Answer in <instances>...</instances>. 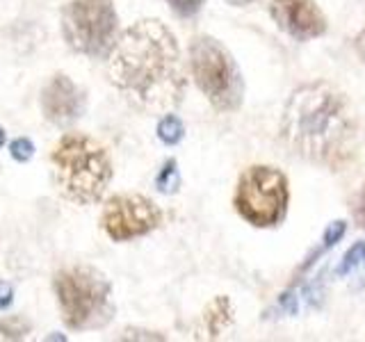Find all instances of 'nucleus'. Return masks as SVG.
<instances>
[{"label":"nucleus","instance_id":"nucleus-1","mask_svg":"<svg viewBox=\"0 0 365 342\" xmlns=\"http://www.w3.org/2000/svg\"><path fill=\"white\" fill-rule=\"evenodd\" d=\"M110 83L135 110L169 112L185 94V68L176 37L160 21H140L110 48Z\"/></svg>","mask_w":365,"mask_h":342},{"label":"nucleus","instance_id":"nucleus-2","mask_svg":"<svg viewBox=\"0 0 365 342\" xmlns=\"http://www.w3.org/2000/svg\"><path fill=\"white\" fill-rule=\"evenodd\" d=\"M281 135L302 158L342 167L357 153L359 128L347 101L329 85L299 87L283 110Z\"/></svg>","mask_w":365,"mask_h":342},{"label":"nucleus","instance_id":"nucleus-3","mask_svg":"<svg viewBox=\"0 0 365 342\" xmlns=\"http://www.w3.org/2000/svg\"><path fill=\"white\" fill-rule=\"evenodd\" d=\"M51 162L57 190L80 205L99 201L112 181L108 149L89 135H64L55 146Z\"/></svg>","mask_w":365,"mask_h":342},{"label":"nucleus","instance_id":"nucleus-4","mask_svg":"<svg viewBox=\"0 0 365 342\" xmlns=\"http://www.w3.org/2000/svg\"><path fill=\"white\" fill-rule=\"evenodd\" d=\"M55 297L69 329H99L112 319V288L99 269L87 265L55 274Z\"/></svg>","mask_w":365,"mask_h":342},{"label":"nucleus","instance_id":"nucleus-5","mask_svg":"<svg viewBox=\"0 0 365 342\" xmlns=\"http://www.w3.org/2000/svg\"><path fill=\"white\" fill-rule=\"evenodd\" d=\"M190 68L194 83L219 112H233L242 103V78L226 48L213 37L190 44Z\"/></svg>","mask_w":365,"mask_h":342},{"label":"nucleus","instance_id":"nucleus-6","mask_svg":"<svg viewBox=\"0 0 365 342\" xmlns=\"http://www.w3.org/2000/svg\"><path fill=\"white\" fill-rule=\"evenodd\" d=\"M235 210L240 217L256 228H272L281 224L287 203H290V190L283 171L276 167L256 164L249 167L237 181L235 188Z\"/></svg>","mask_w":365,"mask_h":342},{"label":"nucleus","instance_id":"nucleus-7","mask_svg":"<svg viewBox=\"0 0 365 342\" xmlns=\"http://www.w3.org/2000/svg\"><path fill=\"white\" fill-rule=\"evenodd\" d=\"M119 18L110 0H71L62 9V37L75 53L99 57L117 42Z\"/></svg>","mask_w":365,"mask_h":342},{"label":"nucleus","instance_id":"nucleus-8","mask_svg":"<svg viewBox=\"0 0 365 342\" xmlns=\"http://www.w3.org/2000/svg\"><path fill=\"white\" fill-rule=\"evenodd\" d=\"M162 212L144 194H117L108 199L101 212V224L114 242H128L156 231Z\"/></svg>","mask_w":365,"mask_h":342},{"label":"nucleus","instance_id":"nucleus-9","mask_svg":"<svg viewBox=\"0 0 365 342\" xmlns=\"http://www.w3.org/2000/svg\"><path fill=\"white\" fill-rule=\"evenodd\" d=\"M270 14L297 42H311L326 32V18L313 0H270Z\"/></svg>","mask_w":365,"mask_h":342},{"label":"nucleus","instance_id":"nucleus-10","mask_svg":"<svg viewBox=\"0 0 365 342\" xmlns=\"http://www.w3.org/2000/svg\"><path fill=\"white\" fill-rule=\"evenodd\" d=\"M87 99L85 92L75 85L69 75L57 73L51 78V83L44 87L42 92V112L48 121L55 126H69L78 121L85 114Z\"/></svg>","mask_w":365,"mask_h":342},{"label":"nucleus","instance_id":"nucleus-11","mask_svg":"<svg viewBox=\"0 0 365 342\" xmlns=\"http://www.w3.org/2000/svg\"><path fill=\"white\" fill-rule=\"evenodd\" d=\"M233 322V304L226 297H217L204 312V324L210 338H217Z\"/></svg>","mask_w":365,"mask_h":342},{"label":"nucleus","instance_id":"nucleus-12","mask_svg":"<svg viewBox=\"0 0 365 342\" xmlns=\"http://www.w3.org/2000/svg\"><path fill=\"white\" fill-rule=\"evenodd\" d=\"M338 274L345 279L354 281L357 286H365V242H357L347 251L342 265L338 267Z\"/></svg>","mask_w":365,"mask_h":342},{"label":"nucleus","instance_id":"nucleus-13","mask_svg":"<svg viewBox=\"0 0 365 342\" xmlns=\"http://www.w3.org/2000/svg\"><path fill=\"white\" fill-rule=\"evenodd\" d=\"M30 322L21 315H14V317H7L0 322V340H23L30 336Z\"/></svg>","mask_w":365,"mask_h":342},{"label":"nucleus","instance_id":"nucleus-14","mask_svg":"<svg viewBox=\"0 0 365 342\" xmlns=\"http://www.w3.org/2000/svg\"><path fill=\"white\" fill-rule=\"evenodd\" d=\"M182 135H185V126H182V121L178 119V116H174V114L162 116L160 123H158V137L162 142L174 146L182 140Z\"/></svg>","mask_w":365,"mask_h":342},{"label":"nucleus","instance_id":"nucleus-15","mask_svg":"<svg viewBox=\"0 0 365 342\" xmlns=\"http://www.w3.org/2000/svg\"><path fill=\"white\" fill-rule=\"evenodd\" d=\"M180 185V176H178V164L176 160H169L165 162V167L160 169L158 178H156V188L162 192V194H174Z\"/></svg>","mask_w":365,"mask_h":342},{"label":"nucleus","instance_id":"nucleus-16","mask_svg":"<svg viewBox=\"0 0 365 342\" xmlns=\"http://www.w3.org/2000/svg\"><path fill=\"white\" fill-rule=\"evenodd\" d=\"M9 153H12V158L18 160V162H27L35 155V146L30 140H25V137H18L12 144H9Z\"/></svg>","mask_w":365,"mask_h":342},{"label":"nucleus","instance_id":"nucleus-17","mask_svg":"<svg viewBox=\"0 0 365 342\" xmlns=\"http://www.w3.org/2000/svg\"><path fill=\"white\" fill-rule=\"evenodd\" d=\"M167 3L171 5V9L174 12H178L180 16H190L199 12V7L204 5V0H167Z\"/></svg>","mask_w":365,"mask_h":342},{"label":"nucleus","instance_id":"nucleus-18","mask_svg":"<svg viewBox=\"0 0 365 342\" xmlns=\"http://www.w3.org/2000/svg\"><path fill=\"white\" fill-rule=\"evenodd\" d=\"M14 301V288L12 283L0 281V308H7Z\"/></svg>","mask_w":365,"mask_h":342},{"label":"nucleus","instance_id":"nucleus-19","mask_svg":"<svg viewBox=\"0 0 365 342\" xmlns=\"http://www.w3.org/2000/svg\"><path fill=\"white\" fill-rule=\"evenodd\" d=\"M354 217H357V221H359L361 226L365 228V188L361 190L359 199H357V208H354Z\"/></svg>","mask_w":365,"mask_h":342},{"label":"nucleus","instance_id":"nucleus-20","mask_svg":"<svg viewBox=\"0 0 365 342\" xmlns=\"http://www.w3.org/2000/svg\"><path fill=\"white\" fill-rule=\"evenodd\" d=\"M144 334H147V331H130L128 329L121 338L123 340H144V338H149V340H162L160 336H144Z\"/></svg>","mask_w":365,"mask_h":342},{"label":"nucleus","instance_id":"nucleus-21","mask_svg":"<svg viewBox=\"0 0 365 342\" xmlns=\"http://www.w3.org/2000/svg\"><path fill=\"white\" fill-rule=\"evenodd\" d=\"M357 51H359V55L363 57V62H365V28L361 30V35L357 37Z\"/></svg>","mask_w":365,"mask_h":342},{"label":"nucleus","instance_id":"nucleus-22","mask_svg":"<svg viewBox=\"0 0 365 342\" xmlns=\"http://www.w3.org/2000/svg\"><path fill=\"white\" fill-rule=\"evenodd\" d=\"M228 5H235V7H245L249 3H254V0H226Z\"/></svg>","mask_w":365,"mask_h":342},{"label":"nucleus","instance_id":"nucleus-23","mask_svg":"<svg viewBox=\"0 0 365 342\" xmlns=\"http://www.w3.org/2000/svg\"><path fill=\"white\" fill-rule=\"evenodd\" d=\"M3 144H5V130L0 128V146H3Z\"/></svg>","mask_w":365,"mask_h":342}]
</instances>
